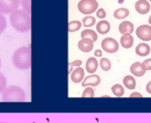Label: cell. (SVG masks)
I'll list each match as a JSON object with an SVG mask.
<instances>
[{"instance_id":"ffe728a7","label":"cell","mask_w":151,"mask_h":123,"mask_svg":"<svg viewBox=\"0 0 151 123\" xmlns=\"http://www.w3.org/2000/svg\"><path fill=\"white\" fill-rule=\"evenodd\" d=\"M128 15H129V11L125 7H120L114 12V17L116 19H125L126 17H128Z\"/></svg>"},{"instance_id":"7c38bea8","label":"cell","mask_w":151,"mask_h":123,"mask_svg":"<svg viewBox=\"0 0 151 123\" xmlns=\"http://www.w3.org/2000/svg\"><path fill=\"white\" fill-rule=\"evenodd\" d=\"M78 48L80 49V51L84 53L91 52L93 49V42L90 38H82L78 42Z\"/></svg>"},{"instance_id":"6da1fadb","label":"cell","mask_w":151,"mask_h":123,"mask_svg":"<svg viewBox=\"0 0 151 123\" xmlns=\"http://www.w3.org/2000/svg\"><path fill=\"white\" fill-rule=\"evenodd\" d=\"M11 24L18 32H28L31 28V17L30 14L25 12L24 9H18L11 14L9 17Z\"/></svg>"},{"instance_id":"9c48e42d","label":"cell","mask_w":151,"mask_h":123,"mask_svg":"<svg viewBox=\"0 0 151 123\" xmlns=\"http://www.w3.org/2000/svg\"><path fill=\"white\" fill-rule=\"evenodd\" d=\"M146 70V67L142 62H134L130 65V73L136 77H143Z\"/></svg>"},{"instance_id":"8d00e7d4","label":"cell","mask_w":151,"mask_h":123,"mask_svg":"<svg viewBox=\"0 0 151 123\" xmlns=\"http://www.w3.org/2000/svg\"><path fill=\"white\" fill-rule=\"evenodd\" d=\"M0 67H1V59H0Z\"/></svg>"},{"instance_id":"5b68a950","label":"cell","mask_w":151,"mask_h":123,"mask_svg":"<svg viewBox=\"0 0 151 123\" xmlns=\"http://www.w3.org/2000/svg\"><path fill=\"white\" fill-rule=\"evenodd\" d=\"M20 0H0V14L9 15L18 11Z\"/></svg>"},{"instance_id":"44dd1931","label":"cell","mask_w":151,"mask_h":123,"mask_svg":"<svg viewBox=\"0 0 151 123\" xmlns=\"http://www.w3.org/2000/svg\"><path fill=\"white\" fill-rule=\"evenodd\" d=\"M112 92H113V94L115 96H122L124 94V88L122 85H120V84H115V85L112 87Z\"/></svg>"},{"instance_id":"3957f363","label":"cell","mask_w":151,"mask_h":123,"mask_svg":"<svg viewBox=\"0 0 151 123\" xmlns=\"http://www.w3.org/2000/svg\"><path fill=\"white\" fill-rule=\"evenodd\" d=\"M26 99L24 90L19 86H9L2 93V100L6 102H20Z\"/></svg>"},{"instance_id":"5bb4252c","label":"cell","mask_w":151,"mask_h":123,"mask_svg":"<svg viewBox=\"0 0 151 123\" xmlns=\"http://www.w3.org/2000/svg\"><path fill=\"white\" fill-rule=\"evenodd\" d=\"M119 32L123 34H132L134 32V24L129 21H124L120 23L119 25Z\"/></svg>"},{"instance_id":"f546056e","label":"cell","mask_w":151,"mask_h":123,"mask_svg":"<svg viewBox=\"0 0 151 123\" xmlns=\"http://www.w3.org/2000/svg\"><path fill=\"white\" fill-rule=\"evenodd\" d=\"M143 64L145 65V67H146L147 70H151V58L146 59V60L143 62Z\"/></svg>"},{"instance_id":"8992f818","label":"cell","mask_w":151,"mask_h":123,"mask_svg":"<svg viewBox=\"0 0 151 123\" xmlns=\"http://www.w3.org/2000/svg\"><path fill=\"white\" fill-rule=\"evenodd\" d=\"M101 49L107 53H115L119 50V44L112 37H106L101 42Z\"/></svg>"},{"instance_id":"7a4b0ae2","label":"cell","mask_w":151,"mask_h":123,"mask_svg":"<svg viewBox=\"0 0 151 123\" xmlns=\"http://www.w3.org/2000/svg\"><path fill=\"white\" fill-rule=\"evenodd\" d=\"M13 64L22 70L31 67V50L29 47H22L15 51L13 55Z\"/></svg>"},{"instance_id":"e575fe53","label":"cell","mask_w":151,"mask_h":123,"mask_svg":"<svg viewBox=\"0 0 151 123\" xmlns=\"http://www.w3.org/2000/svg\"><path fill=\"white\" fill-rule=\"evenodd\" d=\"M148 22H149V24H150V25H151V16H150V17H149V20H148Z\"/></svg>"},{"instance_id":"d6986e66","label":"cell","mask_w":151,"mask_h":123,"mask_svg":"<svg viewBox=\"0 0 151 123\" xmlns=\"http://www.w3.org/2000/svg\"><path fill=\"white\" fill-rule=\"evenodd\" d=\"M81 37L82 38H90L93 42L97 40V34L92 29H85L83 32H81Z\"/></svg>"},{"instance_id":"7402d4cb","label":"cell","mask_w":151,"mask_h":123,"mask_svg":"<svg viewBox=\"0 0 151 123\" xmlns=\"http://www.w3.org/2000/svg\"><path fill=\"white\" fill-rule=\"evenodd\" d=\"M94 24H96V20L92 16H86L82 21V25H84L85 27H88V28L93 26Z\"/></svg>"},{"instance_id":"484cf974","label":"cell","mask_w":151,"mask_h":123,"mask_svg":"<svg viewBox=\"0 0 151 123\" xmlns=\"http://www.w3.org/2000/svg\"><path fill=\"white\" fill-rule=\"evenodd\" d=\"M21 5L23 9L27 13H31V0H22Z\"/></svg>"},{"instance_id":"603a6c76","label":"cell","mask_w":151,"mask_h":123,"mask_svg":"<svg viewBox=\"0 0 151 123\" xmlns=\"http://www.w3.org/2000/svg\"><path fill=\"white\" fill-rule=\"evenodd\" d=\"M82 27V23L80 21H71L68 23V31L69 32H75L78 31Z\"/></svg>"},{"instance_id":"2e32d148","label":"cell","mask_w":151,"mask_h":123,"mask_svg":"<svg viewBox=\"0 0 151 123\" xmlns=\"http://www.w3.org/2000/svg\"><path fill=\"white\" fill-rule=\"evenodd\" d=\"M110 29H111V25H110L109 22L106 21V20H101V21H99V23L96 24V30H97V32H99L101 34L108 33V32L110 31Z\"/></svg>"},{"instance_id":"cb8c5ba5","label":"cell","mask_w":151,"mask_h":123,"mask_svg":"<svg viewBox=\"0 0 151 123\" xmlns=\"http://www.w3.org/2000/svg\"><path fill=\"white\" fill-rule=\"evenodd\" d=\"M99 65H101V68L105 71H108L111 69V62H110L109 59L107 58H101V61H99Z\"/></svg>"},{"instance_id":"836d02e7","label":"cell","mask_w":151,"mask_h":123,"mask_svg":"<svg viewBox=\"0 0 151 123\" xmlns=\"http://www.w3.org/2000/svg\"><path fill=\"white\" fill-rule=\"evenodd\" d=\"M146 91L148 92L149 94H151V81L146 85Z\"/></svg>"},{"instance_id":"4316f807","label":"cell","mask_w":151,"mask_h":123,"mask_svg":"<svg viewBox=\"0 0 151 123\" xmlns=\"http://www.w3.org/2000/svg\"><path fill=\"white\" fill-rule=\"evenodd\" d=\"M83 97H93L94 96V90L92 87H86L82 93Z\"/></svg>"},{"instance_id":"52a82bcc","label":"cell","mask_w":151,"mask_h":123,"mask_svg":"<svg viewBox=\"0 0 151 123\" xmlns=\"http://www.w3.org/2000/svg\"><path fill=\"white\" fill-rule=\"evenodd\" d=\"M136 34L140 40L144 42L151 40V26L150 25H142L139 26L136 30Z\"/></svg>"},{"instance_id":"30bf717a","label":"cell","mask_w":151,"mask_h":123,"mask_svg":"<svg viewBox=\"0 0 151 123\" xmlns=\"http://www.w3.org/2000/svg\"><path fill=\"white\" fill-rule=\"evenodd\" d=\"M134 9L141 15H146L150 11V3L147 0H138L134 4Z\"/></svg>"},{"instance_id":"1f68e13d","label":"cell","mask_w":151,"mask_h":123,"mask_svg":"<svg viewBox=\"0 0 151 123\" xmlns=\"http://www.w3.org/2000/svg\"><path fill=\"white\" fill-rule=\"evenodd\" d=\"M94 56L95 57H101V56H103V51H101V49H99V50H95L94 51Z\"/></svg>"},{"instance_id":"ac0fdd59","label":"cell","mask_w":151,"mask_h":123,"mask_svg":"<svg viewBox=\"0 0 151 123\" xmlns=\"http://www.w3.org/2000/svg\"><path fill=\"white\" fill-rule=\"evenodd\" d=\"M123 85L125 86L126 88H128V89L134 90L137 85L136 80H134V78L132 77V76H126L123 79Z\"/></svg>"},{"instance_id":"e0dca14e","label":"cell","mask_w":151,"mask_h":123,"mask_svg":"<svg viewBox=\"0 0 151 123\" xmlns=\"http://www.w3.org/2000/svg\"><path fill=\"white\" fill-rule=\"evenodd\" d=\"M120 44L125 49L132 48L134 45V37L132 36V34H123L120 38Z\"/></svg>"},{"instance_id":"d590c367","label":"cell","mask_w":151,"mask_h":123,"mask_svg":"<svg viewBox=\"0 0 151 123\" xmlns=\"http://www.w3.org/2000/svg\"><path fill=\"white\" fill-rule=\"evenodd\" d=\"M118 2H119V3H122V2H123V0H119Z\"/></svg>"},{"instance_id":"ba28073f","label":"cell","mask_w":151,"mask_h":123,"mask_svg":"<svg viewBox=\"0 0 151 123\" xmlns=\"http://www.w3.org/2000/svg\"><path fill=\"white\" fill-rule=\"evenodd\" d=\"M99 83H101V77L97 75H91L85 78L84 81H82V86L83 87H95V86H99Z\"/></svg>"},{"instance_id":"277c9868","label":"cell","mask_w":151,"mask_h":123,"mask_svg":"<svg viewBox=\"0 0 151 123\" xmlns=\"http://www.w3.org/2000/svg\"><path fill=\"white\" fill-rule=\"evenodd\" d=\"M99 3L96 0H81L78 3V9L83 15H91L97 11Z\"/></svg>"},{"instance_id":"8fae6325","label":"cell","mask_w":151,"mask_h":123,"mask_svg":"<svg viewBox=\"0 0 151 123\" xmlns=\"http://www.w3.org/2000/svg\"><path fill=\"white\" fill-rule=\"evenodd\" d=\"M84 75H85V70L84 68H82V67H77V68H75L73 71H71L70 73V79L71 81L73 82V83H81V82L83 81V79H84Z\"/></svg>"},{"instance_id":"f1b7e54d","label":"cell","mask_w":151,"mask_h":123,"mask_svg":"<svg viewBox=\"0 0 151 123\" xmlns=\"http://www.w3.org/2000/svg\"><path fill=\"white\" fill-rule=\"evenodd\" d=\"M96 16H97V18H99V19H104V18H106L107 14H106V11L104 9H99L96 11Z\"/></svg>"},{"instance_id":"4dcf8cb0","label":"cell","mask_w":151,"mask_h":123,"mask_svg":"<svg viewBox=\"0 0 151 123\" xmlns=\"http://www.w3.org/2000/svg\"><path fill=\"white\" fill-rule=\"evenodd\" d=\"M69 65H71L73 67H79L80 65H82V61L81 60H76V61H73V62H70V63H68Z\"/></svg>"},{"instance_id":"83f0119b","label":"cell","mask_w":151,"mask_h":123,"mask_svg":"<svg viewBox=\"0 0 151 123\" xmlns=\"http://www.w3.org/2000/svg\"><path fill=\"white\" fill-rule=\"evenodd\" d=\"M6 79L5 77L2 75V73H0V94L3 93L5 89H6Z\"/></svg>"},{"instance_id":"d6a6232c","label":"cell","mask_w":151,"mask_h":123,"mask_svg":"<svg viewBox=\"0 0 151 123\" xmlns=\"http://www.w3.org/2000/svg\"><path fill=\"white\" fill-rule=\"evenodd\" d=\"M130 97H142V94L139 93V92H132L130 94Z\"/></svg>"},{"instance_id":"9a60e30c","label":"cell","mask_w":151,"mask_h":123,"mask_svg":"<svg viewBox=\"0 0 151 123\" xmlns=\"http://www.w3.org/2000/svg\"><path fill=\"white\" fill-rule=\"evenodd\" d=\"M99 61L96 60L95 57H90V58H88V60H87V62H86L87 73H94L95 71H96L97 67H99Z\"/></svg>"},{"instance_id":"4fadbf2b","label":"cell","mask_w":151,"mask_h":123,"mask_svg":"<svg viewBox=\"0 0 151 123\" xmlns=\"http://www.w3.org/2000/svg\"><path fill=\"white\" fill-rule=\"evenodd\" d=\"M151 51V48L148 44L146 42H142V44H139L136 48V54L138 56H141V57H145L147 55H149Z\"/></svg>"},{"instance_id":"74e56055","label":"cell","mask_w":151,"mask_h":123,"mask_svg":"<svg viewBox=\"0 0 151 123\" xmlns=\"http://www.w3.org/2000/svg\"><path fill=\"white\" fill-rule=\"evenodd\" d=\"M149 1H151V0H149Z\"/></svg>"},{"instance_id":"d4e9b609","label":"cell","mask_w":151,"mask_h":123,"mask_svg":"<svg viewBox=\"0 0 151 123\" xmlns=\"http://www.w3.org/2000/svg\"><path fill=\"white\" fill-rule=\"evenodd\" d=\"M6 26H7L6 19H5V17L2 14H0V35H1V33L6 29Z\"/></svg>"}]
</instances>
